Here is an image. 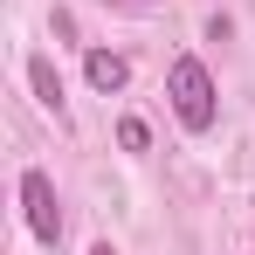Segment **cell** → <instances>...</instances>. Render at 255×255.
Wrapping results in <instances>:
<instances>
[{
  "mask_svg": "<svg viewBox=\"0 0 255 255\" xmlns=\"http://www.w3.org/2000/svg\"><path fill=\"white\" fill-rule=\"evenodd\" d=\"M166 97H172V111H179L186 131H214L221 104H214V76H207L200 55H179V62L166 69Z\"/></svg>",
  "mask_w": 255,
  "mask_h": 255,
  "instance_id": "1",
  "label": "cell"
},
{
  "mask_svg": "<svg viewBox=\"0 0 255 255\" xmlns=\"http://www.w3.org/2000/svg\"><path fill=\"white\" fill-rule=\"evenodd\" d=\"M21 207H28L35 242H62V207H55V179L48 172H21Z\"/></svg>",
  "mask_w": 255,
  "mask_h": 255,
  "instance_id": "2",
  "label": "cell"
},
{
  "mask_svg": "<svg viewBox=\"0 0 255 255\" xmlns=\"http://www.w3.org/2000/svg\"><path fill=\"white\" fill-rule=\"evenodd\" d=\"M83 76H90V90H104V97H111V90H125L131 62L118 55V48H90V55H83Z\"/></svg>",
  "mask_w": 255,
  "mask_h": 255,
  "instance_id": "3",
  "label": "cell"
},
{
  "mask_svg": "<svg viewBox=\"0 0 255 255\" xmlns=\"http://www.w3.org/2000/svg\"><path fill=\"white\" fill-rule=\"evenodd\" d=\"M28 83H35V97H42V111H55V118H62V76H55V62H48V55H35V62H28Z\"/></svg>",
  "mask_w": 255,
  "mask_h": 255,
  "instance_id": "4",
  "label": "cell"
},
{
  "mask_svg": "<svg viewBox=\"0 0 255 255\" xmlns=\"http://www.w3.org/2000/svg\"><path fill=\"white\" fill-rule=\"evenodd\" d=\"M118 145H125V152H145V145H152L145 118H125V125H118Z\"/></svg>",
  "mask_w": 255,
  "mask_h": 255,
  "instance_id": "5",
  "label": "cell"
},
{
  "mask_svg": "<svg viewBox=\"0 0 255 255\" xmlns=\"http://www.w3.org/2000/svg\"><path fill=\"white\" fill-rule=\"evenodd\" d=\"M90 255H118V249H111V242H97V249H90Z\"/></svg>",
  "mask_w": 255,
  "mask_h": 255,
  "instance_id": "6",
  "label": "cell"
}]
</instances>
